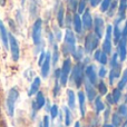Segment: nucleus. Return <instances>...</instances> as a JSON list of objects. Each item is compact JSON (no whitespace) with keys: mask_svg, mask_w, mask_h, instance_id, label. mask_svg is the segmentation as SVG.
Instances as JSON below:
<instances>
[{"mask_svg":"<svg viewBox=\"0 0 127 127\" xmlns=\"http://www.w3.org/2000/svg\"><path fill=\"white\" fill-rule=\"evenodd\" d=\"M18 98H19V89L17 87L10 88L6 98V110L9 117H13L15 115V108Z\"/></svg>","mask_w":127,"mask_h":127,"instance_id":"1","label":"nucleus"},{"mask_svg":"<svg viewBox=\"0 0 127 127\" xmlns=\"http://www.w3.org/2000/svg\"><path fill=\"white\" fill-rule=\"evenodd\" d=\"M76 49V38L75 33L70 29H67L65 32V44H64V54L69 55L72 54Z\"/></svg>","mask_w":127,"mask_h":127,"instance_id":"2","label":"nucleus"},{"mask_svg":"<svg viewBox=\"0 0 127 127\" xmlns=\"http://www.w3.org/2000/svg\"><path fill=\"white\" fill-rule=\"evenodd\" d=\"M8 41H9V49L11 53V58L13 62H18L20 58V47L17 38L11 32H8Z\"/></svg>","mask_w":127,"mask_h":127,"instance_id":"3","label":"nucleus"},{"mask_svg":"<svg viewBox=\"0 0 127 127\" xmlns=\"http://www.w3.org/2000/svg\"><path fill=\"white\" fill-rule=\"evenodd\" d=\"M99 44V38L95 35L94 32H89L86 36L85 39V46H84V51L87 54H92L95 49L97 48Z\"/></svg>","mask_w":127,"mask_h":127,"instance_id":"4","label":"nucleus"},{"mask_svg":"<svg viewBox=\"0 0 127 127\" xmlns=\"http://www.w3.org/2000/svg\"><path fill=\"white\" fill-rule=\"evenodd\" d=\"M41 32H42V20L40 18H38L33 22L32 31H31V38H32V41L36 46L41 42Z\"/></svg>","mask_w":127,"mask_h":127,"instance_id":"5","label":"nucleus"},{"mask_svg":"<svg viewBox=\"0 0 127 127\" xmlns=\"http://www.w3.org/2000/svg\"><path fill=\"white\" fill-rule=\"evenodd\" d=\"M70 74H72V80H74L75 86H76L77 88H79L81 86V84L84 83V66H83V64H77Z\"/></svg>","mask_w":127,"mask_h":127,"instance_id":"6","label":"nucleus"},{"mask_svg":"<svg viewBox=\"0 0 127 127\" xmlns=\"http://www.w3.org/2000/svg\"><path fill=\"white\" fill-rule=\"evenodd\" d=\"M70 72H71V60L69 58L65 59V62L63 64V67L60 69V85L62 86H66L68 81V77H69Z\"/></svg>","mask_w":127,"mask_h":127,"instance_id":"7","label":"nucleus"},{"mask_svg":"<svg viewBox=\"0 0 127 127\" xmlns=\"http://www.w3.org/2000/svg\"><path fill=\"white\" fill-rule=\"evenodd\" d=\"M117 55L121 62H124L127 57V38L121 37L117 42Z\"/></svg>","mask_w":127,"mask_h":127,"instance_id":"8","label":"nucleus"},{"mask_svg":"<svg viewBox=\"0 0 127 127\" xmlns=\"http://www.w3.org/2000/svg\"><path fill=\"white\" fill-rule=\"evenodd\" d=\"M94 33L97 36L98 38H101L104 35V30H105V22H104V19L99 16L95 17L94 21Z\"/></svg>","mask_w":127,"mask_h":127,"instance_id":"9","label":"nucleus"},{"mask_svg":"<svg viewBox=\"0 0 127 127\" xmlns=\"http://www.w3.org/2000/svg\"><path fill=\"white\" fill-rule=\"evenodd\" d=\"M84 72H85L86 77H87V80L89 81L93 86L97 85V83H98V81H97V77H98V75H97L94 65H88L87 67H86V69L84 70Z\"/></svg>","mask_w":127,"mask_h":127,"instance_id":"10","label":"nucleus"},{"mask_svg":"<svg viewBox=\"0 0 127 127\" xmlns=\"http://www.w3.org/2000/svg\"><path fill=\"white\" fill-rule=\"evenodd\" d=\"M50 66H51V54L46 53V58H45V62L40 67H41V77L42 78H47L50 71Z\"/></svg>","mask_w":127,"mask_h":127,"instance_id":"11","label":"nucleus"},{"mask_svg":"<svg viewBox=\"0 0 127 127\" xmlns=\"http://www.w3.org/2000/svg\"><path fill=\"white\" fill-rule=\"evenodd\" d=\"M83 18H81V24H83V28L85 30H90L93 27V17L88 10L84 11Z\"/></svg>","mask_w":127,"mask_h":127,"instance_id":"12","label":"nucleus"},{"mask_svg":"<svg viewBox=\"0 0 127 127\" xmlns=\"http://www.w3.org/2000/svg\"><path fill=\"white\" fill-rule=\"evenodd\" d=\"M121 71H122V65L121 64H117L114 67H110V72H109V84L113 85L114 80L118 77H121Z\"/></svg>","mask_w":127,"mask_h":127,"instance_id":"13","label":"nucleus"},{"mask_svg":"<svg viewBox=\"0 0 127 127\" xmlns=\"http://www.w3.org/2000/svg\"><path fill=\"white\" fill-rule=\"evenodd\" d=\"M85 92L86 97L89 99L90 101H94L95 97H96V90H95V86H93L87 79H85Z\"/></svg>","mask_w":127,"mask_h":127,"instance_id":"14","label":"nucleus"},{"mask_svg":"<svg viewBox=\"0 0 127 127\" xmlns=\"http://www.w3.org/2000/svg\"><path fill=\"white\" fill-rule=\"evenodd\" d=\"M0 40H1L2 45L6 49L9 48V41H8V31H7L6 27H4L3 22L0 20Z\"/></svg>","mask_w":127,"mask_h":127,"instance_id":"15","label":"nucleus"},{"mask_svg":"<svg viewBox=\"0 0 127 127\" xmlns=\"http://www.w3.org/2000/svg\"><path fill=\"white\" fill-rule=\"evenodd\" d=\"M40 85H41V79H40V77H35L33 80L31 81L30 88H29V92H28V96H33V95H36V93L39 90Z\"/></svg>","mask_w":127,"mask_h":127,"instance_id":"16","label":"nucleus"},{"mask_svg":"<svg viewBox=\"0 0 127 127\" xmlns=\"http://www.w3.org/2000/svg\"><path fill=\"white\" fill-rule=\"evenodd\" d=\"M40 7V0H30L29 3V13H30L31 18H36L39 11Z\"/></svg>","mask_w":127,"mask_h":127,"instance_id":"17","label":"nucleus"},{"mask_svg":"<svg viewBox=\"0 0 127 127\" xmlns=\"http://www.w3.org/2000/svg\"><path fill=\"white\" fill-rule=\"evenodd\" d=\"M78 101H79V110L80 115L85 116L86 114V95L83 92H78Z\"/></svg>","mask_w":127,"mask_h":127,"instance_id":"18","label":"nucleus"},{"mask_svg":"<svg viewBox=\"0 0 127 127\" xmlns=\"http://www.w3.org/2000/svg\"><path fill=\"white\" fill-rule=\"evenodd\" d=\"M72 26H74V30L76 31V33H81V31H83L81 18L79 17V15H77V13H75L74 18H72Z\"/></svg>","mask_w":127,"mask_h":127,"instance_id":"19","label":"nucleus"},{"mask_svg":"<svg viewBox=\"0 0 127 127\" xmlns=\"http://www.w3.org/2000/svg\"><path fill=\"white\" fill-rule=\"evenodd\" d=\"M35 103H36V106H37L38 110L41 109V108L45 106V104H46V98H45V96H44V94H42V92H39V90H38V92L36 93Z\"/></svg>","mask_w":127,"mask_h":127,"instance_id":"20","label":"nucleus"},{"mask_svg":"<svg viewBox=\"0 0 127 127\" xmlns=\"http://www.w3.org/2000/svg\"><path fill=\"white\" fill-rule=\"evenodd\" d=\"M67 103L69 106V109L76 108V96H75V93L71 89L67 90Z\"/></svg>","mask_w":127,"mask_h":127,"instance_id":"21","label":"nucleus"},{"mask_svg":"<svg viewBox=\"0 0 127 127\" xmlns=\"http://www.w3.org/2000/svg\"><path fill=\"white\" fill-rule=\"evenodd\" d=\"M95 109H96L97 114L104 112V109H105V105H104V103L101 101V98L99 96L95 97Z\"/></svg>","mask_w":127,"mask_h":127,"instance_id":"22","label":"nucleus"},{"mask_svg":"<svg viewBox=\"0 0 127 127\" xmlns=\"http://www.w3.org/2000/svg\"><path fill=\"white\" fill-rule=\"evenodd\" d=\"M113 36H114V42L117 44L118 40L121 39V37H122V30L119 29L118 24H116V22H115L114 27H113Z\"/></svg>","mask_w":127,"mask_h":127,"instance_id":"23","label":"nucleus"},{"mask_svg":"<svg viewBox=\"0 0 127 127\" xmlns=\"http://www.w3.org/2000/svg\"><path fill=\"white\" fill-rule=\"evenodd\" d=\"M64 18H65V9L62 4H59V9L57 11V21L60 27L64 26Z\"/></svg>","mask_w":127,"mask_h":127,"instance_id":"24","label":"nucleus"},{"mask_svg":"<svg viewBox=\"0 0 127 127\" xmlns=\"http://www.w3.org/2000/svg\"><path fill=\"white\" fill-rule=\"evenodd\" d=\"M112 39H107V38H105V40H104L103 42V51L105 54H107V55H110L112 54Z\"/></svg>","mask_w":127,"mask_h":127,"instance_id":"25","label":"nucleus"},{"mask_svg":"<svg viewBox=\"0 0 127 127\" xmlns=\"http://www.w3.org/2000/svg\"><path fill=\"white\" fill-rule=\"evenodd\" d=\"M126 7H127V0H121L118 6V17L121 18H125V11H126Z\"/></svg>","mask_w":127,"mask_h":127,"instance_id":"26","label":"nucleus"},{"mask_svg":"<svg viewBox=\"0 0 127 127\" xmlns=\"http://www.w3.org/2000/svg\"><path fill=\"white\" fill-rule=\"evenodd\" d=\"M122 121H123V117L118 114V113H115L112 116V123L115 127H119L122 125Z\"/></svg>","mask_w":127,"mask_h":127,"instance_id":"27","label":"nucleus"},{"mask_svg":"<svg viewBox=\"0 0 127 127\" xmlns=\"http://www.w3.org/2000/svg\"><path fill=\"white\" fill-rule=\"evenodd\" d=\"M64 114H65V125L66 127H68L71 124V113H70V109L67 107H64Z\"/></svg>","mask_w":127,"mask_h":127,"instance_id":"28","label":"nucleus"},{"mask_svg":"<svg viewBox=\"0 0 127 127\" xmlns=\"http://www.w3.org/2000/svg\"><path fill=\"white\" fill-rule=\"evenodd\" d=\"M53 46H54V53L53 56H51V63H53V65H56L58 63V59H59V51H58L57 45L54 44Z\"/></svg>","mask_w":127,"mask_h":127,"instance_id":"29","label":"nucleus"},{"mask_svg":"<svg viewBox=\"0 0 127 127\" xmlns=\"http://www.w3.org/2000/svg\"><path fill=\"white\" fill-rule=\"evenodd\" d=\"M126 85H127V69L124 70L123 76H122L121 80H119V83H118V89H121V90L124 89Z\"/></svg>","mask_w":127,"mask_h":127,"instance_id":"30","label":"nucleus"},{"mask_svg":"<svg viewBox=\"0 0 127 127\" xmlns=\"http://www.w3.org/2000/svg\"><path fill=\"white\" fill-rule=\"evenodd\" d=\"M71 55L76 60H80L81 58H83V56H84V48H81V47H78V48H77L76 47L75 51L71 54Z\"/></svg>","mask_w":127,"mask_h":127,"instance_id":"31","label":"nucleus"},{"mask_svg":"<svg viewBox=\"0 0 127 127\" xmlns=\"http://www.w3.org/2000/svg\"><path fill=\"white\" fill-rule=\"evenodd\" d=\"M112 97H113V100H114V104L118 103L119 99H121V97H122V90H121V89H118V88L114 89V90H113Z\"/></svg>","mask_w":127,"mask_h":127,"instance_id":"32","label":"nucleus"},{"mask_svg":"<svg viewBox=\"0 0 127 127\" xmlns=\"http://www.w3.org/2000/svg\"><path fill=\"white\" fill-rule=\"evenodd\" d=\"M116 8H117V1H112L109 4V7H108V9H107V15L109 16V17H113V16L115 15Z\"/></svg>","mask_w":127,"mask_h":127,"instance_id":"33","label":"nucleus"},{"mask_svg":"<svg viewBox=\"0 0 127 127\" xmlns=\"http://www.w3.org/2000/svg\"><path fill=\"white\" fill-rule=\"evenodd\" d=\"M98 90L99 93H100V95H107V86H106V84L104 83L103 80L99 81L98 83Z\"/></svg>","mask_w":127,"mask_h":127,"instance_id":"34","label":"nucleus"},{"mask_svg":"<svg viewBox=\"0 0 127 127\" xmlns=\"http://www.w3.org/2000/svg\"><path fill=\"white\" fill-rule=\"evenodd\" d=\"M112 1L113 0H103V1H100V11L101 12H106V11H107L108 7H109Z\"/></svg>","mask_w":127,"mask_h":127,"instance_id":"35","label":"nucleus"},{"mask_svg":"<svg viewBox=\"0 0 127 127\" xmlns=\"http://www.w3.org/2000/svg\"><path fill=\"white\" fill-rule=\"evenodd\" d=\"M67 4H68L69 9L72 11V12H75V11H76L77 6H78V3H77V0H67Z\"/></svg>","mask_w":127,"mask_h":127,"instance_id":"36","label":"nucleus"},{"mask_svg":"<svg viewBox=\"0 0 127 127\" xmlns=\"http://www.w3.org/2000/svg\"><path fill=\"white\" fill-rule=\"evenodd\" d=\"M118 114L121 115L122 117L127 116V104H123L118 107Z\"/></svg>","mask_w":127,"mask_h":127,"instance_id":"37","label":"nucleus"},{"mask_svg":"<svg viewBox=\"0 0 127 127\" xmlns=\"http://www.w3.org/2000/svg\"><path fill=\"white\" fill-rule=\"evenodd\" d=\"M58 113H59V108H58L57 105H53L50 108V115H51V118L55 119L56 117H57Z\"/></svg>","mask_w":127,"mask_h":127,"instance_id":"38","label":"nucleus"},{"mask_svg":"<svg viewBox=\"0 0 127 127\" xmlns=\"http://www.w3.org/2000/svg\"><path fill=\"white\" fill-rule=\"evenodd\" d=\"M107 56H108L107 54H105L103 50H101V53H100V57H99V60H98V62L100 63L103 66H105L106 64H107V62H108V58H107Z\"/></svg>","mask_w":127,"mask_h":127,"instance_id":"39","label":"nucleus"},{"mask_svg":"<svg viewBox=\"0 0 127 127\" xmlns=\"http://www.w3.org/2000/svg\"><path fill=\"white\" fill-rule=\"evenodd\" d=\"M77 8H78V13H83L86 9V0H80Z\"/></svg>","mask_w":127,"mask_h":127,"instance_id":"40","label":"nucleus"},{"mask_svg":"<svg viewBox=\"0 0 127 127\" xmlns=\"http://www.w3.org/2000/svg\"><path fill=\"white\" fill-rule=\"evenodd\" d=\"M117 64H118V55H117V54H114V55L112 56L110 62H109V66L110 67H114V66L117 65Z\"/></svg>","mask_w":127,"mask_h":127,"instance_id":"41","label":"nucleus"},{"mask_svg":"<svg viewBox=\"0 0 127 127\" xmlns=\"http://www.w3.org/2000/svg\"><path fill=\"white\" fill-rule=\"evenodd\" d=\"M37 112H38V108H37V106H36L35 100H33L32 103H31V118H35Z\"/></svg>","mask_w":127,"mask_h":127,"instance_id":"42","label":"nucleus"},{"mask_svg":"<svg viewBox=\"0 0 127 127\" xmlns=\"http://www.w3.org/2000/svg\"><path fill=\"white\" fill-rule=\"evenodd\" d=\"M106 75H107V70H106V68L104 67V66H101V67L99 68L98 76L100 77V78H104V77H106Z\"/></svg>","mask_w":127,"mask_h":127,"instance_id":"43","label":"nucleus"},{"mask_svg":"<svg viewBox=\"0 0 127 127\" xmlns=\"http://www.w3.org/2000/svg\"><path fill=\"white\" fill-rule=\"evenodd\" d=\"M45 58H46V53H45V51H42V53H40L39 59H38V66H39V67L42 65V64H44Z\"/></svg>","mask_w":127,"mask_h":127,"instance_id":"44","label":"nucleus"},{"mask_svg":"<svg viewBox=\"0 0 127 127\" xmlns=\"http://www.w3.org/2000/svg\"><path fill=\"white\" fill-rule=\"evenodd\" d=\"M42 126L44 127H50V119H49V116H44V119H42Z\"/></svg>","mask_w":127,"mask_h":127,"instance_id":"45","label":"nucleus"},{"mask_svg":"<svg viewBox=\"0 0 127 127\" xmlns=\"http://www.w3.org/2000/svg\"><path fill=\"white\" fill-rule=\"evenodd\" d=\"M55 40H57V41H60L62 40V32H60V30H58L57 28H55Z\"/></svg>","mask_w":127,"mask_h":127,"instance_id":"46","label":"nucleus"},{"mask_svg":"<svg viewBox=\"0 0 127 127\" xmlns=\"http://www.w3.org/2000/svg\"><path fill=\"white\" fill-rule=\"evenodd\" d=\"M16 18H17V22L19 25H22V17H21V11L20 10H17L16 12Z\"/></svg>","mask_w":127,"mask_h":127,"instance_id":"47","label":"nucleus"},{"mask_svg":"<svg viewBox=\"0 0 127 127\" xmlns=\"http://www.w3.org/2000/svg\"><path fill=\"white\" fill-rule=\"evenodd\" d=\"M122 37H123V38H127V21L125 22V26H124L123 30H122Z\"/></svg>","mask_w":127,"mask_h":127,"instance_id":"48","label":"nucleus"},{"mask_svg":"<svg viewBox=\"0 0 127 127\" xmlns=\"http://www.w3.org/2000/svg\"><path fill=\"white\" fill-rule=\"evenodd\" d=\"M100 1H101V0H89L90 6H92V7H97L99 3H100Z\"/></svg>","mask_w":127,"mask_h":127,"instance_id":"49","label":"nucleus"},{"mask_svg":"<svg viewBox=\"0 0 127 127\" xmlns=\"http://www.w3.org/2000/svg\"><path fill=\"white\" fill-rule=\"evenodd\" d=\"M104 110H105L104 119H105V122H107V121H108V118H109V113H110V110H109V108H106V109H104Z\"/></svg>","mask_w":127,"mask_h":127,"instance_id":"50","label":"nucleus"},{"mask_svg":"<svg viewBox=\"0 0 127 127\" xmlns=\"http://www.w3.org/2000/svg\"><path fill=\"white\" fill-rule=\"evenodd\" d=\"M100 53H101V50H96V53H95V55H94V58L98 62L99 60V57H100Z\"/></svg>","mask_w":127,"mask_h":127,"instance_id":"51","label":"nucleus"},{"mask_svg":"<svg viewBox=\"0 0 127 127\" xmlns=\"http://www.w3.org/2000/svg\"><path fill=\"white\" fill-rule=\"evenodd\" d=\"M106 98H107V101H108V104H114V100H113V97H112V95L110 94H108L107 96H106Z\"/></svg>","mask_w":127,"mask_h":127,"instance_id":"52","label":"nucleus"},{"mask_svg":"<svg viewBox=\"0 0 127 127\" xmlns=\"http://www.w3.org/2000/svg\"><path fill=\"white\" fill-rule=\"evenodd\" d=\"M7 0H0V7H4L6 6Z\"/></svg>","mask_w":127,"mask_h":127,"instance_id":"53","label":"nucleus"},{"mask_svg":"<svg viewBox=\"0 0 127 127\" xmlns=\"http://www.w3.org/2000/svg\"><path fill=\"white\" fill-rule=\"evenodd\" d=\"M45 105H46V104H45ZM50 108H51L50 104L47 103V105H46V110H47V112H50Z\"/></svg>","mask_w":127,"mask_h":127,"instance_id":"54","label":"nucleus"},{"mask_svg":"<svg viewBox=\"0 0 127 127\" xmlns=\"http://www.w3.org/2000/svg\"><path fill=\"white\" fill-rule=\"evenodd\" d=\"M103 127H115V126L113 125V124H105Z\"/></svg>","mask_w":127,"mask_h":127,"instance_id":"55","label":"nucleus"},{"mask_svg":"<svg viewBox=\"0 0 127 127\" xmlns=\"http://www.w3.org/2000/svg\"><path fill=\"white\" fill-rule=\"evenodd\" d=\"M74 127H80V123H79V122H76V123H75V126Z\"/></svg>","mask_w":127,"mask_h":127,"instance_id":"56","label":"nucleus"},{"mask_svg":"<svg viewBox=\"0 0 127 127\" xmlns=\"http://www.w3.org/2000/svg\"><path fill=\"white\" fill-rule=\"evenodd\" d=\"M25 2H26V0H21V4H22V6L25 4Z\"/></svg>","mask_w":127,"mask_h":127,"instance_id":"57","label":"nucleus"},{"mask_svg":"<svg viewBox=\"0 0 127 127\" xmlns=\"http://www.w3.org/2000/svg\"><path fill=\"white\" fill-rule=\"evenodd\" d=\"M123 127H127V119H126V122H125V124H124Z\"/></svg>","mask_w":127,"mask_h":127,"instance_id":"58","label":"nucleus"},{"mask_svg":"<svg viewBox=\"0 0 127 127\" xmlns=\"http://www.w3.org/2000/svg\"><path fill=\"white\" fill-rule=\"evenodd\" d=\"M38 127H44V126H42V123H39V125H38Z\"/></svg>","mask_w":127,"mask_h":127,"instance_id":"59","label":"nucleus"},{"mask_svg":"<svg viewBox=\"0 0 127 127\" xmlns=\"http://www.w3.org/2000/svg\"><path fill=\"white\" fill-rule=\"evenodd\" d=\"M126 9H127V7H126Z\"/></svg>","mask_w":127,"mask_h":127,"instance_id":"60","label":"nucleus"}]
</instances>
